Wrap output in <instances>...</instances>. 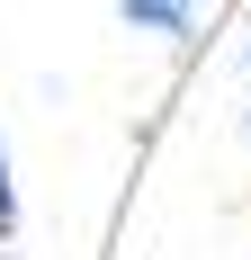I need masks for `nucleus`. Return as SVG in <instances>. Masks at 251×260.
Instances as JSON below:
<instances>
[{
	"instance_id": "obj_3",
	"label": "nucleus",
	"mask_w": 251,
	"mask_h": 260,
	"mask_svg": "<svg viewBox=\"0 0 251 260\" xmlns=\"http://www.w3.org/2000/svg\"><path fill=\"white\" fill-rule=\"evenodd\" d=\"M242 108H251V36H242Z\"/></svg>"
},
{
	"instance_id": "obj_1",
	"label": "nucleus",
	"mask_w": 251,
	"mask_h": 260,
	"mask_svg": "<svg viewBox=\"0 0 251 260\" xmlns=\"http://www.w3.org/2000/svg\"><path fill=\"white\" fill-rule=\"evenodd\" d=\"M125 9V27H144V36H198V18H206V0H117Z\"/></svg>"
},
{
	"instance_id": "obj_2",
	"label": "nucleus",
	"mask_w": 251,
	"mask_h": 260,
	"mask_svg": "<svg viewBox=\"0 0 251 260\" xmlns=\"http://www.w3.org/2000/svg\"><path fill=\"white\" fill-rule=\"evenodd\" d=\"M0 242H18V180H9V144H0Z\"/></svg>"
}]
</instances>
